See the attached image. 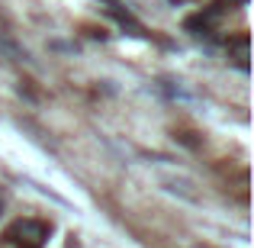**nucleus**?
<instances>
[{
	"mask_svg": "<svg viewBox=\"0 0 254 248\" xmlns=\"http://www.w3.org/2000/svg\"><path fill=\"white\" fill-rule=\"evenodd\" d=\"M45 226L42 223H32V219H26V223H16L13 226V232L10 236L16 239L19 245H26V248H36V245H42V239H45Z\"/></svg>",
	"mask_w": 254,
	"mask_h": 248,
	"instance_id": "1",
	"label": "nucleus"
}]
</instances>
